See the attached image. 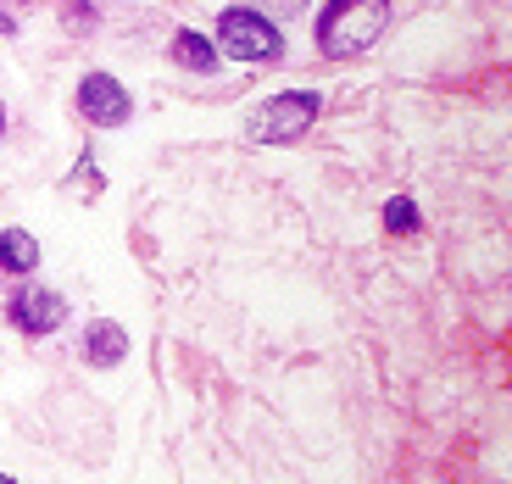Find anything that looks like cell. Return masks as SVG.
Instances as JSON below:
<instances>
[{
    "mask_svg": "<svg viewBox=\"0 0 512 484\" xmlns=\"http://www.w3.org/2000/svg\"><path fill=\"white\" fill-rule=\"evenodd\" d=\"M279 28L256 6H229L218 17V56H234V62H279Z\"/></svg>",
    "mask_w": 512,
    "mask_h": 484,
    "instance_id": "cell-3",
    "label": "cell"
},
{
    "mask_svg": "<svg viewBox=\"0 0 512 484\" xmlns=\"http://www.w3.org/2000/svg\"><path fill=\"white\" fill-rule=\"evenodd\" d=\"M384 223H390V234H418V206L407 195H396V201L384 206Z\"/></svg>",
    "mask_w": 512,
    "mask_h": 484,
    "instance_id": "cell-9",
    "label": "cell"
},
{
    "mask_svg": "<svg viewBox=\"0 0 512 484\" xmlns=\"http://www.w3.org/2000/svg\"><path fill=\"white\" fill-rule=\"evenodd\" d=\"M0 134H6V106H0Z\"/></svg>",
    "mask_w": 512,
    "mask_h": 484,
    "instance_id": "cell-10",
    "label": "cell"
},
{
    "mask_svg": "<svg viewBox=\"0 0 512 484\" xmlns=\"http://www.w3.org/2000/svg\"><path fill=\"white\" fill-rule=\"evenodd\" d=\"M84 357L95 362V368H117V362L128 357V329L112 318H95L84 323Z\"/></svg>",
    "mask_w": 512,
    "mask_h": 484,
    "instance_id": "cell-6",
    "label": "cell"
},
{
    "mask_svg": "<svg viewBox=\"0 0 512 484\" xmlns=\"http://www.w3.org/2000/svg\"><path fill=\"white\" fill-rule=\"evenodd\" d=\"M390 28V0H329L318 12L323 56H362L373 51Z\"/></svg>",
    "mask_w": 512,
    "mask_h": 484,
    "instance_id": "cell-1",
    "label": "cell"
},
{
    "mask_svg": "<svg viewBox=\"0 0 512 484\" xmlns=\"http://www.w3.org/2000/svg\"><path fill=\"white\" fill-rule=\"evenodd\" d=\"M78 112L90 117L95 128H117L134 112V95H128L112 73H84L78 78Z\"/></svg>",
    "mask_w": 512,
    "mask_h": 484,
    "instance_id": "cell-4",
    "label": "cell"
},
{
    "mask_svg": "<svg viewBox=\"0 0 512 484\" xmlns=\"http://www.w3.org/2000/svg\"><path fill=\"white\" fill-rule=\"evenodd\" d=\"M167 56H173L184 73H218V62H223L218 45H212L206 34H195V28H179V34H173V45H167Z\"/></svg>",
    "mask_w": 512,
    "mask_h": 484,
    "instance_id": "cell-7",
    "label": "cell"
},
{
    "mask_svg": "<svg viewBox=\"0 0 512 484\" xmlns=\"http://www.w3.org/2000/svg\"><path fill=\"white\" fill-rule=\"evenodd\" d=\"M318 112H323V101L312 90H284V95H268V101L256 106L245 134L262 140V145H295L312 123H318Z\"/></svg>",
    "mask_w": 512,
    "mask_h": 484,
    "instance_id": "cell-2",
    "label": "cell"
},
{
    "mask_svg": "<svg viewBox=\"0 0 512 484\" xmlns=\"http://www.w3.org/2000/svg\"><path fill=\"white\" fill-rule=\"evenodd\" d=\"M39 268V240L28 229H0V273H34Z\"/></svg>",
    "mask_w": 512,
    "mask_h": 484,
    "instance_id": "cell-8",
    "label": "cell"
},
{
    "mask_svg": "<svg viewBox=\"0 0 512 484\" xmlns=\"http://www.w3.org/2000/svg\"><path fill=\"white\" fill-rule=\"evenodd\" d=\"M0 484H17V479H12V473H0Z\"/></svg>",
    "mask_w": 512,
    "mask_h": 484,
    "instance_id": "cell-11",
    "label": "cell"
},
{
    "mask_svg": "<svg viewBox=\"0 0 512 484\" xmlns=\"http://www.w3.org/2000/svg\"><path fill=\"white\" fill-rule=\"evenodd\" d=\"M12 323L23 334H51V329H62V323H67V301L56 290H28V295H17V301H12Z\"/></svg>",
    "mask_w": 512,
    "mask_h": 484,
    "instance_id": "cell-5",
    "label": "cell"
}]
</instances>
